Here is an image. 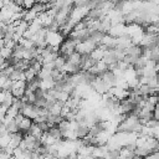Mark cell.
Segmentation results:
<instances>
[{
    "mask_svg": "<svg viewBox=\"0 0 159 159\" xmlns=\"http://www.w3.org/2000/svg\"><path fill=\"white\" fill-rule=\"evenodd\" d=\"M77 50V43L71 39V37H67L66 40H63L60 45V55H62L66 60H68V57L76 52Z\"/></svg>",
    "mask_w": 159,
    "mask_h": 159,
    "instance_id": "6da1fadb",
    "label": "cell"
},
{
    "mask_svg": "<svg viewBox=\"0 0 159 159\" xmlns=\"http://www.w3.org/2000/svg\"><path fill=\"white\" fill-rule=\"evenodd\" d=\"M29 134L32 135V137H35V138H42L43 132H42L41 128L39 127V124H37L36 122H34L32 125H31L30 129H29Z\"/></svg>",
    "mask_w": 159,
    "mask_h": 159,
    "instance_id": "7a4b0ae2",
    "label": "cell"
},
{
    "mask_svg": "<svg viewBox=\"0 0 159 159\" xmlns=\"http://www.w3.org/2000/svg\"><path fill=\"white\" fill-rule=\"evenodd\" d=\"M36 76H39V73L30 66L29 68H26L25 70V77H26V81H30V80H32V78H35Z\"/></svg>",
    "mask_w": 159,
    "mask_h": 159,
    "instance_id": "3957f363",
    "label": "cell"
}]
</instances>
